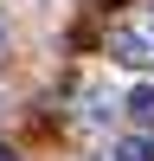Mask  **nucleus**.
<instances>
[{"label":"nucleus","instance_id":"obj_4","mask_svg":"<svg viewBox=\"0 0 154 161\" xmlns=\"http://www.w3.org/2000/svg\"><path fill=\"white\" fill-rule=\"evenodd\" d=\"M0 161H19V155H13V148H0Z\"/></svg>","mask_w":154,"mask_h":161},{"label":"nucleus","instance_id":"obj_3","mask_svg":"<svg viewBox=\"0 0 154 161\" xmlns=\"http://www.w3.org/2000/svg\"><path fill=\"white\" fill-rule=\"evenodd\" d=\"M128 26H135V32H141V39H148V45H154V0H148V7H141V13H135V19H128Z\"/></svg>","mask_w":154,"mask_h":161},{"label":"nucleus","instance_id":"obj_1","mask_svg":"<svg viewBox=\"0 0 154 161\" xmlns=\"http://www.w3.org/2000/svg\"><path fill=\"white\" fill-rule=\"evenodd\" d=\"M128 116L154 129V84H135V90H128Z\"/></svg>","mask_w":154,"mask_h":161},{"label":"nucleus","instance_id":"obj_2","mask_svg":"<svg viewBox=\"0 0 154 161\" xmlns=\"http://www.w3.org/2000/svg\"><path fill=\"white\" fill-rule=\"evenodd\" d=\"M116 161H154V136H122L116 142Z\"/></svg>","mask_w":154,"mask_h":161},{"label":"nucleus","instance_id":"obj_5","mask_svg":"<svg viewBox=\"0 0 154 161\" xmlns=\"http://www.w3.org/2000/svg\"><path fill=\"white\" fill-rule=\"evenodd\" d=\"M0 45H7V32H0Z\"/></svg>","mask_w":154,"mask_h":161}]
</instances>
